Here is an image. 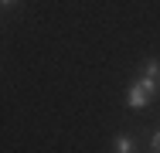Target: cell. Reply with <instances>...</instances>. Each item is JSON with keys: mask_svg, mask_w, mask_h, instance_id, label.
Masks as SVG:
<instances>
[{"mask_svg": "<svg viewBox=\"0 0 160 153\" xmlns=\"http://www.w3.org/2000/svg\"><path fill=\"white\" fill-rule=\"evenodd\" d=\"M150 146H153V153H160V129L153 133V140H150Z\"/></svg>", "mask_w": 160, "mask_h": 153, "instance_id": "cell-4", "label": "cell"}, {"mask_svg": "<svg viewBox=\"0 0 160 153\" xmlns=\"http://www.w3.org/2000/svg\"><path fill=\"white\" fill-rule=\"evenodd\" d=\"M157 85H160V78H157Z\"/></svg>", "mask_w": 160, "mask_h": 153, "instance_id": "cell-6", "label": "cell"}, {"mask_svg": "<svg viewBox=\"0 0 160 153\" xmlns=\"http://www.w3.org/2000/svg\"><path fill=\"white\" fill-rule=\"evenodd\" d=\"M112 150L116 153H133V140H129V136H116V140H112Z\"/></svg>", "mask_w": 160, "mask_h": 153, "instance_id": "cell-2", "label": "cell"}, {"mask_svg": "<svg viewBox=\"0 0 160 153\" xmlns=\"http://www.w3.org/2000/svg\"><path fill=\"white\" fill-rule=\"evenodd\" d=\"M150 99H153V92L143 89L140 82H133V85L126 89V106H129V109H147V106H150Z\"/></svg>", "mask_w": 160, "mask_h": 153, "instance_id": "cell-1", "label": "cell"}, {"mask_svg": "<svg viewBox=\"0 0 160 153\" xmlns=\"http://www.w3.org/2000/svg\"><path fill=\"white\" fill-rule=\"evenodd\" d=\"M10 3H17V0H0V7H10Z\"/></svg>", "mask_w": 160, "mask_h": 153, "instance_id": "cell-5", "label": "cell"}, {"mask_svg": "<svg viewBox=\"0 0 160 153\" xmlns=\"http://www.w3.org/2000/svg\"><path fill=\"white\" fill-rule=\"evenodd\" d=\"M143 75H150V78H160V65H157L153 58H150V61H143Z\"/></svg>", "mask_w": 160, "mask_h": 153, "instance_id": "cell-3", "label": "cell"}]
</instances>
